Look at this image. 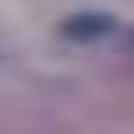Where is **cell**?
Masks as SVG:
<instances>
[{
    "label": "cell",
    "mask_w": 134,
    "mask_h": 134,
    "mask_svg": "<svg viewBox=\"0 0 134 134\" xmlns=\"http://www.w3.org/2000/svg\"><path fill=\"white\" fill-rule=\"evenodd\" d=\"M109 25H114L109 15H94V10H90V15H75V20H65V35H70V40H94V35H104Z\"/></svg>",
    "instance_id": "obj_1"
},
{
    "label": "cell",
    "mask_w": 134,
    "mask_h": 134,
    "mask_svg": "<svg viewBox=\"0 0 134 134\" xmlns=\"http://www.w3.org/2000/svg\"><path fill=\"white\" fill-rule=\"evenodd\" d=\"M129 45H134V40H129Z\"/></svg>",
    "instance_id": "obj_2"
}]
</instances>
